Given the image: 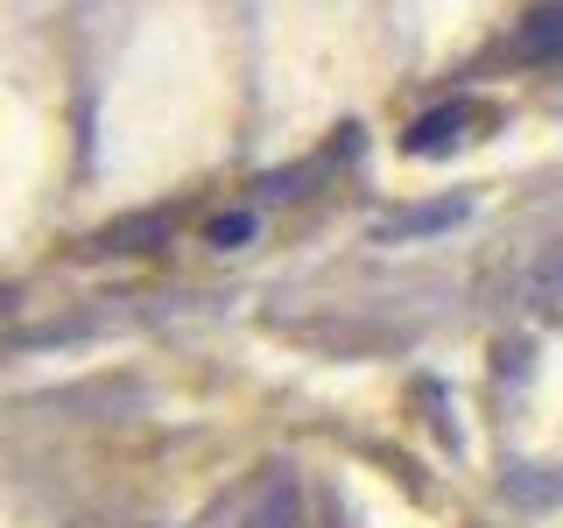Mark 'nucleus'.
<instances>
[{
	"label": "nucleus",
	"mask_w": 563,
	"mask_h": 528,
	"mask_svg": "<svg viewBox=\"0 0 563 528\" xmlns=\"http://www.w3.org/2000/svg\"><path fill=\"white\" fill-rule=\"evenodd\" d=\"M515 57L521 64H563V8H536L515 35Z\"/></svg>",
	"instance_id": "f257e3e1"
},
{
	"label": "nucleus",
	"mask_w": 563,
	"mask_h": 528,
	"mask_svg": "<svg viewBox=\"0 0 563 528\" xmlns=\"http://www.w3.org/2000/svg\"><path fill=\"white\" fill-rule=\"evenodd\" d=\"M465 120H472L465 106H444V113H422L416 128L401 134V148H409V155H444L451 141H457V128H465Z\"/></svg>",
	"instance_id": "f03ea898"
}]
</instances>
